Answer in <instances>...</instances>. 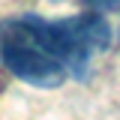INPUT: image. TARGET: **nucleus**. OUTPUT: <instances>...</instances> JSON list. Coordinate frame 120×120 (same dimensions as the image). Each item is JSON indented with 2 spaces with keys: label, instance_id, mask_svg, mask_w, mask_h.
<instances>
[{
  "label": "nucleus",
  "instance_id": "f03ea898",
  "mask_svg": "<svg viewBox=\"0 0 120 120\" xmlns=\"http://www.w3.org/2000/svg\"><path fill=\"white\" fill-rule=\"evenodd\" d=\"M51 33H54L57 51L63 57V66L72 78H84L90 57L105 51L111 42V27L99 12H84L75 18L51 21Z\"/></svg>",
  "mask_w": 120,
  "mask_h": 120
},
{
  "label": "nucleus",
  "instance_id": "f257e3e1",
  "mask_svg": "<svg viewBox=\"0 0 120 120\" xmlns=\"http://www.w3.org/2000/svg\"><path fill=\"white\" fill-rule=\"evenodd\" d=\"M0 60L15 78L33 87H60L69 78L51 21L39 15H21L0 24Z\"/></svg>",
  "mask_w": 120,
  "mask_h": 120
},
{
  "label": "nucleus",
  "instance_id": "7ed1b4c3",
  "mask_svg": "<svg viewBox=\"0 0 120 120\" xmlns=\"http://www.w3.org/2000/svg\"><path fill=\"white\" fill-rule=\"evenodd\" d=\"M87 6H93L96 12H114L120 9V0H87Z\"/></svg>",
  "mask_w": 120,
  "mask_h": 120
}]
</instances>
